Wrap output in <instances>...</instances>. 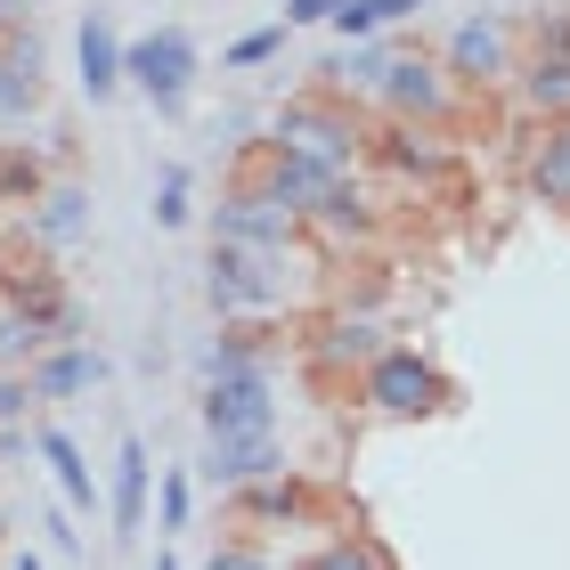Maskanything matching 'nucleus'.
Masks as SVG:
<instances>
[{
  "label": "nucleus",
  "mask_w": 570,
  "mask_h": 570,
  "mask_svg": "<svg viewBox=\"0 0 570 570\" xmlns=\"http://www.w3.org/2000/svg\"><path fill=\"white\" fill-rule=\"evenodd\" d=\"M24 375H33V392H41V400H82V392H98V383L115 375V358L98 351V343H49Z\"/></svg>",
  "instance_id": "nucleus-13"
},
{
  "label": "nucleus",
  "mask_w": 570,
  "mask_h": 570,
  "mask_svg": "<svg viewBox=\"0 0 570 570\" xmlns=\"http://www.w3.org/2000/svg\"><path fill=\"white\" fill-rule=\"evenodd\" d=\"M24 407H41V392H33V375H0V424H17Z\"/></svg>",
  "instance_id": "nucleus-29"
},
{
  "label": "nucleus",
  "mask_w": 570,
  "mask_h": 570,
  "mask_svg": "<svg viewBox=\"0 0 570 570\" xmlns=\"http://www.w3.org/2000/svg\"><path fill=\"white\" fill-rule=\"evenodd\" d=\"M204 302L228 318H277L294 302V277H285V253H245V245H213L204 253Z\"/></svg>",
  "instance_id": "nucleus-4"
},
{
  "label": "nucleus",
  "mask_w": 570,
  "mask_h": 570,
  "mask_svg": "<svg viewBox=\"0 0 570 570\" xmlns=\"http://www.w3.org/2000/svg\"><path fill=\"white\" fill-rule=\"evenodd\" d=\"M196 73H204V58H196V33L188 24H147L139 41H122V82H139V98L155 115H179L196 98Z\"/></svg>",
  "instance_id": "nucleus-6"
},
{
  "label": "nucleus",
  "mask_w": 570,
  "mask_h": 570,
  "mask_svg": "<svg viewBox=\"0 0 570 570\" xmlns=\"http://www.w3.org/2000/svg\"><path fill=\"white\" fill-rule=\"evenodd\" d=\"M285 49V24H262V33H245V41H228V66H269Z\"/></svg>",
  "instance_id": "nucleus-26"
},
{
  "label": "nucleus",
  "mask_w": 570,
  "mask_h": 570,
  "mask_svg": "<svg viewBox=\"0 0 570 570\" xmlns=\"http://www.w3.org/2000/svg\"><path fill=\"white\" fill-rule=\"evenodd\" d=\"M383 66H392V49H383V41H358V49H343V58L326 66V90H343V98H375Z\"/></svg>",
  "instance_id": "nucleus-22"
},
{
  "label": "nucleus",
  "mask_w": 570,
  "mask_h": 570,
  "mask_svg": "<svg viewBox=\"0 0 570 570\" xmlns=\"http://www.w3.org/2000/svg\"><path fill=\"white\" fill-rule=\"evenodd\" d=\"M147 481H155L147 440H139V432H122V440H115V489H107L115 538H139V530H147Z\"/></svg>",
  "instance_id": "nucleus-17"
},
{
  "label": "nucleus",
  "mask_w": 570,
  "mask_h": 570,
  "mask_svg": "<svg viewBox=\"0 0 570 570\" xmlns=\"http://www.w3.org/2000/svg\"><path fill=\"white\" fill-rule=\"evenodd\" d=\"M334 33H343V41H367V33H375V9H367V0H343V9H334Z\"/></svg>",
  "instance_id": "nucleus-30"
},
{
  "label": "nucleus",
  "mask_w": 570,
  "mask_h": 570,
  "mask_svg": "<svg viewBox=\"0 0 570 570\" xmlns=\"http://www.w3.org/2000/svg\"><path fill=\"white\" fill-rule=\"evenodd\" d=\"M0 33H9V49H0V122H24L41 107V41L17 24V9H9Z\"/></svg>",
  "instance_id": "nucleus-16"
},
{
  "label": "nucleus",
  "mask_w": 570,
  "mask_h": 570,
  "mask_svg": "<svg viewBox=\"0 0 570 570\" xmlns=\"http://www.w3.org/2000/svg\"><path fill=\"white\" fill-rule=\"evenodd\" d=\"M375 9V24H400V17H416V9H432V0H367Z\"/></svg>",
  "instance_id": "nucleus-32"
},
{
  "label": "nucleus",
  "mask_w": 570,
  "mask_h": 570,
  "mask_svg": "<svg viewBox=\"0 0 570 570\" xmlns=\"http://www.w3.org/2000/svg\"><path fill=\"white\" fill-rule=\"evenodd\" d=\"M90 220H98V204H90L82 179H49V188L24 204V228H17V237L41 245V253H58V245H73V237H90Z\"/></svg>",
  "instance_id": "nucleus-10"
},
{
  "label": "nucleus",
  "mask_w": 570,
  "mask_h": 570,
  "mask_svg": "<svg viewBox=\"0 0 570 570\" xmlns=\"http://www.w3.org/2000/svg\"><path fill=\"white\" fill-rule=\"evenodd\" d=\"M41 464L58 473L66 513H98V481H90V456H82V440H73V432L49 424V432H41Z\"/></svg>",
  "instance_id": "nucleus-20"
},
{
  "label": "nucleus",
  "mask_w": 570,
  "mask_h": 570,
  "mask_svg": "<svg viewBox=\"0 0 570 570\" xmlns=\"http://www.w3.org/2000/svg\"><path fill=\"white\" fill-rule=\"evenodd\" d=\"M309 237V228L294 213H277L269 196H245V188H228L213 204V245H245V253H294Z\"/></svg>",
  "instance_id": "nucleus-8"
},
{
  "label": "nucleus",
  "mask_w": 570,
  "mask_h": 570,
  "mask_svg": "<svg viewBox=\"0 0 570 570\" xmlns=\"http://www.w3.org/2000/svg\"><path fill=\"white\" fill-rule=\"evenodd\" d=\"M334 498L326 489H309L294 473H277V481H253L228 498V530H285V522H309V513H326Z\"/></svg>",
  "instance_id": "nucleus-9"
},
{
  "label": "nucleus",
  "mask_w": 570,
  "mask_h": 570,
  "mask_svg": "<svg viewBox=\"0 0 570 570\" xmlns=\"http://www.w3.org/2000/svg\"><path fill=\"white\" fill-rule=\"evenodd\" d=\"M0 24H9V0H0Z\"/></svg>",
  "instance_id": "nucleus-35"
},
{
  "label": "nucleus",
  "mask_w": 570,
  "mask_h": 570,
  "mask_svg": "<svg viewBox=\"0 0 570 570\" xmlns=\"http://www.w3.org/2000/svg\"><path fill=\"white\" fill-rule=\"evenodd\" d=\"M334 9H343V0H285V33H294V24H334Z\"/></svg>",
  "instance_id": "nucleus-31"
},
{
  "label": "nucleus",
  "mask_w": 570,
  "mask_h": 570,
  "mask_svg": "<svg viewBox=\"0 0 570 570\" xmlns=\"http://www.w3.org/2000/svg\"><path fill=\"white\" fill-rule=\"evenodd\" d=\"M530 49H547V58H570V9L530 17Z\"/></svg>",
  "instance_id": "nucleus-27"
},
{
  "label": "nucleus",
  "mask_w": 570,
  "mask_h": 570,
  "mask_svg": "<svg viewBox=\"0 0 570 570\" xmlns=\"http://www.w3.org/2000/svg\"><path fill=\"white\" fill-rule=\"evenodd\" d=\"M17 570H41V554H17Z\"/></svg>",
  "instance_id": "nucleus-33"
},
{
  "label": "nucleus",
  "mask_w": 570,
  "mask_h": 570,
  "mask_svg": "<svg viewBox=\"0 0 570 570\" xmlns=\"http://www.w3.org/2000/svg\"><path fill=\"white\" fill-rule=\"evenodd\" d=\"M41 188H49V179H41V164H33V155H17V147L0 155V204H17V196L33 204Z\"/></svg>",
  "instance_id": "nucleus-24"
},
{
  "label": "nucleus",
  "mask_w": 570,
  "mask_h": 570,
  "mask_svg": "<svg viewBox=\"0 0 570 570\" xmlns=\"http://www.w3.org/2000/svg\"><path fill=\"white\" fill-rule=\"evenodd\" d=\"M73 66H82V90L90 98H115L122 90V33H115L107 9L82 17V33H73Z\"/></svg>",
  "instance_id": "nucleus-19"
},
{
  "label": "nucleus",
  "mask_w": 570,
  "mask_h": 570,
  "mask_svg": "<svg viewBox=\"0 0 570 570\" xmlns=\"http://www.w3.org/2000/svg\"><path fill=\"white\" fill-rule=\"evenodd\" d=\"M358 407L383 416V424H432V416H449V407H456V383L440 375L432 351L392 343L367 375H358Z\"/></svg>",
  "instance_id": "nucleus-3"
},
{
  "label": "nucleus",
  "mask_w": 570,
  "mask_h": 570,
  "mask_svg": "<svg viewBox=\"0 0 570 570\" xmlns=\"http://www.w3.org/2000/svg\"><path fill=\"white\" fill-rule=\"evenodd\" d=\"M513 98H522V115H530V122H570V58H547V49H522Z\"/></svg>",
  "instance_id": "nucleus-18"
},
{
  "label": "nucleus",
  "mask_w": 570,
  "mask_h": 570,
  "mask_svg": "<svg viewBox=\"0 0 570 570\" xmlns=\"http://www.w3.org/2000/svg\"><path fill=\"white\" fill-rule=\"evenodd\" d=\"M285 155H302V164H318L334 179H358V164H367V147H375V122L358 115V98L343 90H294L277 107V131H269Z\"/></svg>",
  "instance_id": "nucleus-1"
},
{
  "label": "nucleus",
  "mask_w": 570,
  "mask_h": 570,
  "mask_svg": "<svg viewBox=\"0 0 570 570\" xmlns=\"http://www.w3.org/2000/svg\"><path fill=\"white\" fill-rule=\"evenodd\" d=\"M367 164H383V171H400V179H416V188H432V179H449V171H456V155L440 147V131L375 122V147H367Z\"/></svg>",
  "instance_id": "nucleus-12"
},
{
  "label": "nucleus",
  "mask_w": 570,
  "mask_h": 570,
  "mask_svg": "<svg viewBox=\"0 0 570 570\" xmlns=\"http://www.w3.org/2000/svg\"><path fill=\"white\" fill-rule=\"evenodd\" d=\"M188 513H196V481L171 464V473H164V530L179 538V530H188Z\"/></svg>",
  "instance_id": "nucleus-25"
},
{
  "label": "nucleus",
  "mask_w": 570,
  "mask_h": 570,
  "mask_svg": "<svg viewBox=\"0 0 570 570\" xmlns=\"http://www.w3.org/2000/svg\"><path fill=\"white\" fill-rule=\"evenodd\" d=\"M196 179H188V164H164V179H155V228H188L196 220Z\"/></svg>",
  "instance_id": "nucleus-23"
},
{
  "label": "nucleus",
  "mask_w": 570,
  "mask_h": 570,
  "mask_svg": "<svg viewBox=\"0 0 570 570\" xmlns=\"http://www.w3.org/2000/svg\"><path fill=\"white\" fill-rule=\"evenodd\" d=\"M302 570H400V562H392V547H383V538H367V530H343V538H326V547L309 554Z\"/></svg>",
  "instance_id": "nucleus-21"
},
{
  "label": "nucleus",
  "mask_w": 570,
  "mask_h": 570,
  "mask_svg": "<svg viewBox=\"0 0 570 570\" xmlns=\"http://www.w3.org/2000/svg\"><path fill=\"white\" fill-rule=\"evenodd\" d=\"M375 107H383V122L440 131V139L481 122V98L456 90L449 73H440V58H416V49H392V66H383V82H375Z\"/></svg>",
  "instance_id": "nucleus-2"
},
{
  "label": "nucleus",
  "mask_w": 570,
  "mask_h": 570,
  "mask_svg": "<svg viewBox=\"0 0 570 570\" xmlns=\"http://www.w3.org/2000/svg\"><path fill=\"white\" fill-rule=\"evenodd\" d=\"M155 570H179V562H171V554H155Z\"/></svg>",
  "instance_id": "nucleus-34"
},
{
  "label": "nucleus",
  "mask_w": 570,
  "mask_h": 570,
  "mask_svg": "<svg viewBox=\"0 0 570 570\" xmlns=\"http://www.w3.org/2000/svg\"><path fill=\"white\" fill-rule=\"evenodd\" d=\"M196 416L213 440H245V432H277V383L269 367H237V375H213L196 400Z\"/></svg>",
  "instance_id": "nucleus-7"
},
{
  "label": "nucleus",
  "mask_w": 570,
  "mask_h": 570,
  "mask_svg": "<svg viewBox=\"0 0 570 570\" xmlns=\"http://www.w3.org/2000/svg\"><path fill=\"white\" fill-rule=\"evenodd\" d=\"M285 473V449H277V432H245V440H213L204 449V481L213 489H253V481H277Z\"/></svg>",
  "instance_id": "nucleus-14"
},
{
  "label": "nucleus",
  "mask_w": 570,
  "mask_h": 570,
  "mask_svg": "<svg viewBox=\"0 0 570 570\" xmlns=\"http://www.w3.org/2000/svg\"><path fill=\"white\" fill-rule=\"evenodd\" d=\"M440 73H449L456 90H473V98L513 90V73H522V24L498 17V9L449 24V41H440Z\"/></svg>",
  "instance_id": "nucleus-5"
},
{
  "label": "nucleus",
  "mask_w": 570,
  "mask_h": 570,
  "mask_svg": "<svg viewBox=\"0 0 570 570\" xmlns=\"http://www.w3.org/2000/svg\"><path fill=\"white\" fill-rule=\"evenodd\" d=\"M204 570H277V562L253 547V538H228V547H213V562H204Z\"/></svg>",
  "instance_id": "nucleus-28"
},
{
  "label": "nucleus",
  "mask_w": 570,
  "mask_h": 570,
  "mask_svg": "<svg viewBox=\"0 0 570 570\" xmlns=\"http://www.w3.org/2000/svg\"><path fill=\"white\" fill-rule=\"evenodd\" d=\"M302 228H309L318 245L343 253V245H375V237H383V213H375V196L358 188V179H334V188L302 213Z\"/></svg>",
  "instance_id": "nucleus-11"
},
{
  "label": "nucleus",
  "mask_w": 570,
  "mask_h": 570,
  "mask_svg": "<svg viewBox=\"0 0 570 570\" xmlns=\"http://www.w3.org/2000/svg\"><path fill=\"white\" fill-rule=\"evenodd\" d=\"M522 188H530V204H547V213L570 220V122H538V131H530Z\"/></svg>",
  "instance_id": "nucleus-15"
}]
</instances>
